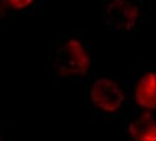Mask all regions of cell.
<instances>
[{
  "mask_svg": "<svg viewBox=\"0 0 156 141\" xmlns=\"http://www.w3.org/2000/svg\"><path fill=\"white\" fill-rule=\"evenodd\" d=\"M50 75L57 79H80L90 76L92 55L84 32H64L46 55Z\"/></svg>",
  "mask_w": 156,
  "mask_h": 141,
  "instance_id": "6da1fadb",
  "label": "cell"
},
{
  "mask_svg": "<svg viewBox=\"0 0 156 141\" xmlns=\"http://www.w3.org/2000/svg\"><path fill=\"white\" fill-rule=\"evenodd\" d=\"M88 78L85 92L90 112L103 120L123 118L132 105L126 80L100 71Z\"/></svg>",
  "mask_w": 156,
  "mask_h": 141,
  "instance_id": "7a4b0ae2",
  "label": "cell"
},
{
  "mask_svg": "<svg viewBox=\"0 0 156 141\" xmlns=\"http://www.w3.org/2000/svg\"><path fill=\"white\" fill-rule=\"evenodd\" d=\"M143 4L129 0H106L104 3V22L112 30L130 33L144 20Z\"/></svg>",
  "mask_w": 156,
  "mask_h": 141,
  "instance_id": "3957f363",
  "label": "cell"
},
{
  "mask_svg": "<svg viewBox=\"0 0 156 141\" xmlns=\"http://www.w3.org/2000/svg\"><path fill=\"white\" fill-rule=\"evenodd\" d=\"M130 92L133 107L156 112V63L142 64L134 70Z\"/></svg>",
  "mask_w": 156,
  "mask_h": 141,
  "instance_id": "277c9868",
  "label": "cell"
},
{
  "mask_svg": "<svg viewBox=\"0 0 156 141\" xmlns=\"http://www.w3.org/2000/svg\"><path fill=\"white\" fill-rule=\"evenodd\" d=\"M122 120L127 141H156V112L133 107Z\"/></svg>",
  "mask_w": 156,
  "mask_h": 141,
  "instance_id": "5b68a950",
  "label": "cell"
},
{
  "mask_svg": "<svg viewBox=\"0 0 156 141\" xmlns=\"http://www.w3.org/2000/svg\"><path fill=\"white\" fill-rule=\"evenodd\" d=\"M8 4L12 13L17 16L35 13L41 3L34 0H8Z\"/></svg>",
  "mask_w": 156,
  "mask_h": 141,
  "instance_id": "8992f818",
  "label": "cell"
},
{
  "mask_svg": "<svg viewBox=\"0 0 156 141\" xmlns=\"http://www.w3.org/2000/svg\"><path fill=\"white\" fill-rule=\"evenodd\" d=\"M12 124L0 119V141H12L13 133Z\"/></svg>",
  "mask_w": 156,
  "mask_h": 141,
  "instance_id": "52a82bcc",
  "label": "cell"
},
{
  "mask_svg": "<svg viewBox=\"0 0 156 141\" xmlns=\"http://www.w3.org/2000/svg\"><path fill=\"white\" fill-rule=\"evenodd\" d=\"M15 16L16 15L12 13L8 4V0H6V1L0 0V25L5 24L7 19H9Z\"/></svg>",
  "mask_w": 156,
  "mask_h": 141,
  "instance_id": "ba28073f",
  "label": "cell"
}]
</instances>
